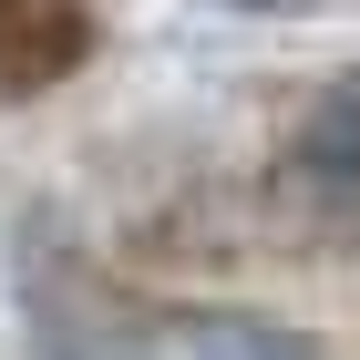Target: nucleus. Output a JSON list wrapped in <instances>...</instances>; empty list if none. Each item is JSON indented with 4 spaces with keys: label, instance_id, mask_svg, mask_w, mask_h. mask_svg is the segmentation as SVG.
<instances>
[{
    "label": "nucleus",
    "instance_id": "1",
    "mask_svg": "<svg viewBox=\"0 0 360 360\" xmlns=\"http://www.w3.org/2000/svg\"><path fill=\"white\" fill-rule=\"evenodd\" d=\"M278 206L319 248H360V62L330 72L278 134Z\"/></svg>",
    "mask_w": 360,
    "mask_h": 360
},
{
    "label": "nucleus",
    "instance_id": "2",
    "mask_svg": "<svg viewBox=\"0 0 360 360\" xmlns=\"http://www.w3.org/2000/svg\"><path fill=\"white\" fill-rule=\"evenodd\" d=\"M93 360H319L299 330L248 309H165V319H83Z\"/></svg>",
    "mask_w": 360,
    "mask_h": 360
},
{
    "label": "nucleus",
    "instance_id": "3",
    "mask_svg": "<svg viewBox=\"0 0 360 360\" xmlns=\"http://www.w3.org/2000/svg\"><path fill=\"white\" fill-rule=\"evenodd\" d=\"M93 52L83 0H0V93H41Z\"/></svg>",
    "mask_w": 360,
    "mask_h": 360
}]
</instances>
